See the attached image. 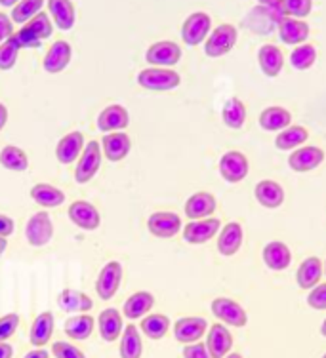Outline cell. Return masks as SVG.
<instances>
[{
	"label": "cell",
	"mask_w": 326,
	"mask_h": 358,
	"mask_svg": "<svg viewBox=\"0 0 326 358\" xmlns=\"http://www.w3.org/2000/svg\"><path fill=\"white\" fill-rule=\"evenodd\" d=\"M139 330L149 339H162L170 330V318L166 315H147L139 324Z\"/></svg>",
	"instance_id": "39"
},
{
	"label": "cell",
	"mask_w": 326,
	"mask_h": 358,
	"mask_svg": "<svg viewBox=\"0 0 326 358\" xmlns=\"http://www.w3.org/2000/svg\"><path fill=\"white\" fill-rule=\"evenodd\" d=\"M212 313L215 318H220L223 324H229L233 328H244L248 322L246 310L231 297H215L212 301Z\"/></svg>",
	"instance_id": "6"
},
{
	"label": "cell",
	"mask_w": 326,
	"mask_h": 358,
	"mask_svg": "<svg viewBox=\"0 0 326 358\" xmlns=\"http://www.w3.org/2000/svg\"><path fill=\"white\" fill-rule=\"evenodd\" d=\"M325 275H326V262H325Z\"/></svg>",
	"instance_id": "60"
},
{
	"label": "cell",
	"mask_w": 326,
	"mask_h": 358,
	"mask_svg": "<svg viewBox=\"0 0 326 358\" xmlns=\"http://www.w3.org/2000/svg\"><path fill=\"white\" fill-rule=\"evenodd\" d=\"M99 166H101V145L97 141H90L88 145H84L83 155L75 170V181L80 185L92 181V178H96Z\"/></svg>",
	"instance_id": "5"
},
{
	"label": "cell",
	"mask_w": 326,
	"mask_h": 358,
	"mask_svg": "<svg viewBox=\"0 0 326 358\" xmlns=\"http://www.w3.org/2000/svg\"><path fill=\"white\" fill-rule=\"evenodd\" d=\"M12 35H14V21L10 20L6 14L0 12V44L6 42Z\"/></svg>",
	"instance_id": "50"
},
{
	"label": "cell",
	"mask_w": 326,
	"mask_h": 358,
	"mask_svg": "<svg viewBox=\"0 0 326 358\" xmlns=\"http://www.w3.org/2000/svg\"><path fill=\"white\" fill-rule=\"evenodd\" d=\"M257 62H260V67L264 71V75L271 76V78L277 76L285 67L283 52L275 44H264L257 52Z\"/></svg>",
	"instance_id": "31"
},
{
	"label": "cell",
	"mask_w": 326,
	"mask_h": 358,
	"mask_svg": "<svg viewBox=\"0 0 326 358\" xmlns=\"http://www.w3.org/2000/svg\"><path fill=\"white\" fill-rule=\"evenodd\" d=\"M52 334H54V315L48 310L41 313L35 318V322L31 324V330H29L31 345H35L36 349H42L52 339Z\"/></svg>",
	"instance_id": "29"
},
{
	"label": "cell",
	"mask_w": 326,
	"mask_h": 358,
	"mask_svg": "<svg viewBox=\"0 0 326 358\" xmlns=\"http://www.w3.org/2000/svg\"><path fill=\"white\" fill-rule=\"evenodd\" d=\"M206 328H208L206 318H201V317L180 318L178 322L173 324V338L183 345L197 343V341L206 334Z\"/></svg>",
	"instance_id": "12"
},
{
	"label": "cell",
	"mask_w": 326,
	"mask_h": 358,
	"mask_svg": "<svg viewBox=\"0 0 326 358\" xmlns=\"http://www.w3.org/2000/svg\"><path fill=\"white\" fill-rule=\"evenodd\" d=\"M17 54H20V50L10 38L6 42H2L0 44V71L12 69L17 63Z\"/></svg>",
	"instance_id": "45"
},
{
	"label": "cell",
	"mask_w": 326,
	"mask_h": 358,
	"mask_svg": "<svg viewBox=\"0 0 326 358\" xmlns=\"http://www.w3.org/2000/svg\"><path fill=\"white\" fill-rule=\"evenodd\" d=\"M10 41L14 42L15 46H17V50L21 48H41L42 46V41L38 38V36L31 31V29L27 27H21L17 33H14V35L10 36Z\"/></svg>",
	"instance_id": "44"
},
{
	"label": "cell",
	"mask_w": 326,
	"mask_h": 358,
	"mask_svg": "<svg viewBox=\"0 0 326 358\" xmlns=\"http://www.w3.org/2000/svg\"><path fill=\"white\" fill-rule=\"evenodd\" d=\"M14 233V220L12 217H8V215L0 214V236H10V234Z\"/></svg>",
	"instance_id": "51"
},
{
	"label": "cell",
	"mask_w": 326,
	"mask_h": 358,
	"mask_svg": "<svg viewBox=\"0 0 326 358\" xmlns=\"http://www.w3.org/2000/svg\"><path fill=\"white\" fill-rule=\"evenodd\" d=\"M23 358H48V351H44V349H33V351H29Z\"/></svg>",
	"instance_id": "52"
},
{
	"label": "cell",
	"mask_w": 326,
	"mask_h": 358,
	"mask_svg": "<svg viewBox=\"0 0 326 358\" xmlns=\"http://www.w3.org/2000/svg\"><path fill=\"white\" fill-rule=\"evenodd\" d=\"M147 229L157 238H172L180 233L181 217L173 212H157V214L149 215Z\"/></svg>",
	"instance_id": "14"
},
{
	"label": "cell",
	"mask_w": 326,
	"mask_h": 358,
	"mask_svg": "<svg viewBox=\"0 0 326 358\" xmlns=\"http://www.w3.org/2000/svg\"><path fill=\"white\" fill-rule=\"evenodd\" d=\"M25 27L31 29L41 41L48 38V36H52V33H54V23L50 20V15L44 14V12H38L33 20H29Z\"/></svg>",
	"instance_id": "43"
},
{
	"label": "cell",
	"mask_w": 326,
	"mask_h": 358,
	"mask_svg": "<svg viewBox=\"0 0 326 358\" xmlns=\"http://www.w3.org/2000/svg\"><path fill=\"white\" fill-rule=\"evenodd\" d=\"M17 2H20V0H0V6L12 8V6H15V4H17Z\"/></svg>",
	"instance_id": "55"
},
{
	"label": "cell",
	"mask_w": 326,
	"mask_h": 358,
	"mask_svg": "<svg viewBox=\"0 0 326 358\" xmlns=\"http://www.w3.org/2000/svg\"><path fill=\"white\" fill-rule=\"evenodd\" d=\"M262 6H275V4H278L281 0H257Z\"/></svg>",
	"instance_id": "56"
},
{
	"label": "cell",
	"mask_w": 326,
	"mask_h": 358,
	"mask_svg": "<svg viewBox=\"0 0 326 358\" xmlns=\"http://www.w3.org/2000/svg\"><path fill=\"white\" fill-rule=\"evenodd\" d=\"M264 263L271 271H285L292 263L290 248L285 242H269L264 248Z\"/></svg>",
	"instance_id": "28"
},
{
	"label": "cell",
	"mask_w": 326,
	"mask_h": 358,
	"mask_svg": "<svg viewBox=\"0 0 326 358\" xmlns=\"http://www.w3.org/2000/svg\"><path fill=\"white\" fill-rule=\"evenodd\" d=\"M254 194H256V200L264 208H269V210H275V208L283 206L285 202V189L277 181H271V179H264L260 181L254 189Z\"/></svg>",
	"instance_id": "23"
},
{
	"label": "cell",
	"mask_w": 326,
	"mask_h": 358,
	"mask_svg": "<svg viewBox=\"0 0 326 358\" xmlns=\"http://www.w3.org/2000/svg\"><path fill=\"white\" fill-rule=\"evenodd\" d=\"M6 122H8V109H6V105L0 103V130L6 126Z\"/></svg>",
	"instance_id": "54"
},
{
	"label": "cell",
	"mask_w": 326,
	"mask_h": 358,
	"mask_svg": "<svg viewBox=\"0 0 326 358\" xmlns=\"http://www.w3.org/2000/svg\"><path fill=\"white\" fill-rule=\"evenodd\" d=\"M122 282V265L118 262H109L101 268V273L97 276L96 292L97 296L101 297L104 301L113 299L115 294L118 292V286Z\"/></svg>",
	"instance_id": "9"
},
{
	"label": "cell",
	"mask_w": 326,
	"mask_h": 358,
	"mask_svg": "<svg viewBox=\"0 0 326 358\" xmlns=\"http://www.w3.org/2000/svg\"><path fill=\"white\" fill-rule=\"evenodd\" d=\"M71 55H73V48H71L69 42L65 41H56L48 48L46 55H44V71L50 75H57L65 71V67L71 63Z\"/></svg>",
	"instance_id": "15"
},
{
	"label": "cell",
	"mask_w": 326,
	"mask_h": 358,
	"mask_svg": "<svg viewBox=\"0 0 326 358\" xmlns=\"http://www.w3.org/2000/svg\"><path fill=\"white\" fill-rule=\"evenodd\" d=\"M17 326H20V315L15 313H8L0 318V343H6L17 331Z\"/></svg>",
	"instance_id": "46"
},
{
	"label": "cell",
	"mask_w": 326,
	"mask_h": 358,
	"mask_svg": "<svg viewBox=\"0 0 326 358\" xmlns=\"http://www.w3.org/2000/svg\"><path fill=\"white\" fill-rule=\"evenodd\" d=\"M6 246H8V241L4 238V236H0V255L6 252Z\"/></svg>",
	"instance_id": "57"
},
{
	"label": "cell",
	"mask_w": 326,
	"mask_h": 358,
	"mask_svg": "<svg viewBox=\"0 0 326 358\" xmlns=\"http://www.w3.org/2000/svg\"><path fill=\"white\" fill-rule=\"evenodd\" d=\"M278 10L286 14L288 17H307L313 10V0H281L278 2Z\"/></svg>",
	"instance_id": "42"
},
{
	"label": "cell",
	"mask_w": 326,
	"mask_h": 358,
	"mask_svg": "<svg viewBox=\"0 0 326 358\" xmlns=\"http://www.w3.org/2000/svg\"><path fill=\"white\" fill-rule=\"evenodd\" d=\"M320 334L326 338V318H325V322H323V326H320Z\"/></svg>",
	"instance_id": "59"
},
{
	"label": "cell",
	"mask_w": 326,
	"mask_h": 358,
	"mask_svg": "<svg viewBox=\"0 0 326 358\" xmlns=\"http://www.w3.org/2000/svg\"><path fill=\"white\" fill-rule=\"evenodd\" d=\"M44 6V0H20L12 10V17L10 20L21 25V23H27L29 20H33Z\"/></svg>",
	"instance_id": "40"
},
{
	"label": "cell",
	"mask_w": 326,
	"mask_h": 358,
	"mask_svg": "<svg viewBox=\"0 0 326 358\" xmlns=\"http://www.w3.org/2000/svg\"><path fill=\"white\" fill-rule=\"evenodd\" d=\"M243 241V225L236 223V221H231V223H227V225L222 229V233L218 236V252L222 255H225V257H231V255H235L236 252L241 250Z\"/></svg>",
	"instance_id": "18"
},
{
	"label": "cell",
	"mask_w": 326,
	"mask_h": 358,
	"mask_svg": "<svg viewBox=\"0 0 326 358\" xmlns=\"http://www.w3.org/2000/svg\"><path fill=\"white\" fill-rule=\"evenodd\" d=\"M317 62V50L313 44H299L290 54V63L294 69L307 71Z\"/></svg>",
	"instance_id": "41"
},
{
	"label": "cell",
	"mask_w": 326,
	"mask_h": 358,
	"mask_svg": "<svg viewBox=\"0 0 326 358\" xmlns=\"http://www.w3.org/2000/svg\"><path fill=\"white\" fill-rule=\"evenodd\" d=\"M278 35L286 44L299 46L309 38V25L304 20L283 17V20H278Z\"/></svg>",
	"instance_id": "21"
},
{
	"label": "cell",
	"mask_w": 326,
	"mask_h": 358,
	"mask_svg": "<svg viewBox=\"0 0 326 358\" xmlns=\"http://www.w3.org/2000/svg\"><path fill=\"white\" fill-rule=\"evenodd\" d=\"M54 236V223L48 212H36L35 215H31L25 225V238L31 246L41 248L46 246Z\"/></svg>",
	"instance_id": "3"
},
{
	"label": "cell",
	"mask_w": 326,
	"mask_h": 358,
	"mask_svg": "<svg viewBox=\"0 0 326 358\" xmlns=\"http://www.w3.org/2000/svg\"><path fill=\"white\" fill-rule=\"evenodd\" d=\"M307 305L315 310H326V284H317L307 296Z\"/></svg>",
	"instance_id": "48"
},
{
	"label": "cell",
	"mask_w": 326,
	"mask_h": 358,
	"mask_svg": "<svg viewBox=\"0 0 326 358\" xmlns=\"http://www.w3.org/2000/svg\"><path fill=\"white\" fill-rule=\"evenodd\" d=\"M94 318L90 315H77V317H71L65 322V334L71 339H77V341H84L92 336L94 331Z\"/></svg>",
	"instance_id": "38"
},
{
	"label": "cell",
	"mask_w": 326,
	"mask_h": 358,
	"mask_svg": "<svg viewBox=\"0 0 326 358\" xmlns=\"http://www.w3.org/2000/svg\"><path fill=\"white\" fill-rule=\"evenodd\" d=\"M14 355V349L8 343H0V358H12Z\"/></svg>",
	"instance_id": "53"
},
{
	"label": "cell",
	"mask_w": 326,
	"mask_h": 358,
	"mask_svg": "<svg viewBox=\"0 0 326 358\" xmlns=\"http://www.w3.org/2000/svg\"><path fill=\"white\" fill-rule=\"evenodd\" d=\"M248 159L241 151L225 152L220 160V173L227 183H241L248 176Z\"/></svg>",
	"instance_id": "8"
},
{
	"label": "cell",
	"mask_w": 326,
	"mask_h": 358,
	"mask_svg": "<svg viewBox=\"0 0 326 358\" xmlns=\"http://www.w3.org/2000/svg\"><path fill=\"white\" fill-rule=\"evenodd\" d=\"M130 149H132V141H130V138L126 136L125 131L105 134L104 139H101V152L111 162H120L122 159H126Z\"/></svg>",
	"instance_id": "16"
},
{
	"label": "cell",
	"mask_w": 326,
	"mask_h": 358,
	"mask_svg": "<svg viewBox=\"0 0 326 358\" xmlns=\"http://www.w3.org/2000/svg\"><path fill=\"white\" fill-rule=\"evenodd\" d=\"M31 199L42 208H57L65 202V193L50 183H36L31 189Z\"/></svg>",
	"instance_id": "33"
},
{
	"label": "cell",
	"mask_w": 326,
	"mask_h": 358,
	"mask_svg": "<svg viewBox=\"0 0 326 358\" xmlns=\"http://www.w3.org/2000/svg\"><path fill=\"white\" fill-rule=\"evenodd\" d=\"M138 83L141 88L153 90V92H170L178 88L181 83V76L166 67H149L138 75Z\"/></svg>",
	"instance_id": "1"
},
{
	"label": "cell",
	"mask_w": 326,
	"mask_h": 358,
	"mask_svg": "<svg viewBox=\"0 0 326 358\" xmlns=\"http://www.w3.org/2000/svg\"><path fill=\"white\" fill-rule=\"evenodd\" d=\"M128 124H130V115L122 105H109L97 117V128H99V131H105V134L115 130H125Z\"/></svg>",
	"instance_id": "20"
},
{
	"label": "cell",
	"mask_w": 326,
	"mask_h": 358,
	"mask_svg": "<svg viewBox=\"0 0 326 358\" xmlns=\"http://www.w3.org/2000/svg\"><path fill=\"white\" fill-rule=\"evenodd\" d=\"M307 138H309V131L304 126H288L286 130L278 131L275 145L278 151H292V149H298L299 145L306 143Z\"/></svg>",
	"instance_id": "35"
},
{
	"label": "cell",
	"mask_w": 326,
	"mask_h": 358,
	"mask_svg": "<svg viewBox=\"0 0 326 358\" xmlns=\"http://www.w3.org/2000/svg\"><path fill=\"white\" fill-rule=\"evenodd\" d=\"M292 124L290 110L285 107H267L260 115V126L265 131H283Z\"/></svg>",
	"instance_id": "32"
},
{
	"label": "cell",
	"mask_w": 326,
	"mask_h": 358,
	"mask_svg": "<svg viewBox=\"0 0 326 358\" xmlns=\"http://www.w3.org/2000/svg\"><path fill=\"white\" fill-rule=\"evenodd\" d=\"M155 296L151 292H136L126 299L125 307H122V315L128 320H138L149 315V310L153 309Z\"/></svg>",
	"instance_id": "26"
},
{
	"label": "cell",
	"mask_w": 326,
	"mask_h": 358,
	"mask_svg": "<svg viewBox=\"0 0 326 358\" xmlns=\"http://www.w3.org/2000/svg\"><path fill=\"white\" fill-rule=\"evenodd\" d=\"M220 229H222V221L215 217L191 221L183 229V238L189 244H204V242L212 241Z\"/></svg>",
	"instance_id": "13"
},
{
	"label": "cell",
	"mask_w": 326,
	"mask_h": 358,
	"mask_svg": "<svg viewBox=\"0 0 326 358\" xmlns=\"http://www.w3.org/2000/svg\"><path fill=\"white\" fill-rule=\"evenodd\" d=\"M325 162V151L320 147L309 145V147H298L288 157V166L294 172H311Z\"/></svg>",
	"instance_id": "10"
},
{
	"label": "cell",
	"mask_w": 326,
	"mask_h": 358,
	"mask_svg": "<svg viewBox=\"0 0 326 358\" xmlns=\"http://www.w3.org/2000/svg\"><path fill=\"white\" fill-rule=\"evenodd\" d=\"M222 118L231 130H241L246 122V107L239 97H231L227 99V103L223 105Z\"/></svg>",
	"instance_id": "36"
},
{
	"label": "cell",
	"mask_w": 326,
	"mask_h": 358,
	"mask_svg": "<svg viewBox=\"0 0 326 358\" xmlns=\"http://www.w3.org/2000/svg\"><path fill=\"white\" fill-rule=\"evenodd\" d=\"M225 358H243V355H239V352H229Z\"/></svg>",
	"instance_id": "58"
},
{
	"label": "cell",
	"mask_w": 326,
	"mask_h": 358,
	"mask_svg": "<svg viewBox=\"0 0 326 358\" xmlns=\"http://www.w3.org/2000/svg\"><path fill=\"white\" fill-rule=\"evenodd\" d=\"M204 345L212 358H225L233 347V336L223 324H214L208 330V338Z\"/></svg>",
	"instance_id": "17"
},
{
	"label": "cell",
	"mask_w": 326,
	"mask_h": 358,
	"mask_svg": "<svg viewBox=\"0 0 326 358\" xmlns=\"http://www.w3.org/2000/svg\"><path fill=\"white\" fill-rule=\"evenodd\" d=\"M323 275H325V265H323L319 257H307L298 267L296 282L302 289H313L320 282Z\"/></svg>",
	"instance_id": "24"
},
{
	"label": "cell",
	"mask_w": 326,
	"mask_h": 358,
	"mask_svg": "<svg viewBox=\"0 0 326 358\" xmlns=\"http://www.w3.org/2000/svg\"><path fill=\"white\" fill-rule=\"evenodd\" d=\"M69 220L83 231H96L101 223V215L97 208L88 200H77L69 206Z\"/></svg>",
	"instance_id": "11"
},
{
	"label": "cell",
	"mask_w": 326,
	"mask_h": 358,
	"mask_svg": "<svg viewBox=\"0 0 326 358\" xmlns=\"http://www.w3.org/2000/svg\"><path fill=\"white\" fill-rule=\"evenodd\" d=\"M84 136L83 131H71L67 136L59 139L56 147V157L62 164H71L83 155Z\"/></svg>",
	"instance_id": "22"
},
{
	"label": "cell",
	"mask_w": 326,
	"mask_h": 358,
	"mask_svg": "<svg viewBox=\"0 0 326 358\" xmlns=\"http://www.w3.org/2000/svg\"><path fill=\"white\" fill-rule=\"evenodd\" d=\"M118 351H120V358H141L143 355L141 334L134 324H128L122 331V341H120Z\"/></svg>",
	"instance_id": "34"
},
{
	"label": "cell",
	"mask_w": 326,
	"mask_h": 358,
	"mask_svg": "<svg viewBox=\"0 0 326 358\" xmlns=\"http://www.w3.org/2000/svg\"><path fill=\"white\" fill-rule=\"evenodd\" d=\"M323 358H326V355H323Z\"/></svg>",
	"instance_id": "61"
},
{
	"label": "cell",
	"mask_w": 326,
	"mask_h": 358,
	"mask_svg": "<svg viewBox=\"0 0 326 358\" xmlns=\"http://www.w3.org/2000/svg\"><path fill=\"white\" fill-rule=\"evenodd\" d=\"M0 164L4 166L6 170H12V172H25L29 168V157L20 147L6 145L0 151Z\"/></svg>",
	"instance_id": "37"
},
{
	"label": "cell",
	"mask_w": 326,
	"mask_h": 358,
	"mask_svg": "<svg viewBox=\"0 0 326 358\" xmlns=\"http://www.w3.org/2000/svg\"><path fill=\"white\" fill-rule=\"evenodd\" d=\"M215 208H218V202H215L214 194L201 191V193L191 194L187 199V202H185V215L191 221L206 220V217L214 214Z\"/></svg>",
	"instance_id": "19"
},
{
	"label": "cell",
	"mask_w": 326,
	"mask_h": 358,
	"mask_svg": "<svg viewBox=\"0 0 326 358\" xmlns=\"http://www.w3.org/2000/svg\"><path fill=\"white\" fill-rule=\"evenodd\" d=\"M183 358H212V357H210L206 345L193 343V345H187V347L183 349Z\"/></svg>",
	"instance_id": "49"
},
{
	"label": "cell",
	"mask_w": 326,
	"mask_h": 358,
	"mask_svg": "<svg viewBox=\"0 0 326 358\" xmlns=\"http://www.w3.org/2000/svg\"><path fill=\"white\" fill-rule=\"evenodd\" d=\"M52 355L56 358H86L80 349L67 343V341H56L52 345Z\"/></svg>",
	"instance_id": "47"
},
{
	"label": "cell",
	"mask_w": 326,
	"mask_h": 358,
	"mask_svg": "<svg viewBox=\"0 0 326 358\" xmlns=\"http://www.w3.org/2000/svg\"><path fill=\"white\" fill-rule=\"evenodd\" d=\"M210 29H212V20L204 12H194L183 21L181 25V38L187 46H199L201 42L208 38Z\"/></svg>",
	"instance_id": "4"
},
{
	"label": "cell",
	"mask_w": 326,
	"mask_h": 358,
	"mask_svg": "<svg viewBox=\"0 0 326 358\" xmlns=\"http://www.w3.org/2000/svg\"><path fill=\"white\" fill-rule=\"evenodd\" d=\"M57 305H59V309L65 310V313H71V315H75V313H88L94 307L90 297L86 296L84 292H80V289L73 288L63 289L62 294L57 296Z\"/></svg>",
	"instance_id": "27"
},
{
	"label": "cell",
	"mask_w": 326,
	"mask_h": 358,
	"mask_svg": "<svg viewBox=\"0 0 326 358\" xmlns=\"http://www.w3.org/2000/svg\"><path fill=\"white\" fill-rule=\"evenodd\" d=\"M146 59L153 67H172L181 59V48L176 42L160 41L151 44L146 52Z\"/></svg>",
	"instance_id": "7"
},
{
	"label": "cell",
	"mask_w": 326,
	"mask_h": 358,
	"mask_svg": "<svg viewBox=\"0 0 326 358\" xmlns=\"http://www.w3.org/2000/svg\"><path fill=\"white\" fill-rule=\"evenodd\" d=\"M236 38H239V33H236L235 25H231V23L218 25L204 42V54L208 57H222V55L229 54L231 50L235 48Z\"/></svg>",
	"instance_id": "2"
},
{
	"label": "cell",
	"mask_w": 326,
	"mask_h": 358,
	"mask_svg": "<svg viewBox=\"0 0 326 358\" xmlns=\"http://www.w3.org/2000/svg\"><path fill=\"white\" fill-rule=\"evenodd\" d=\"M48 10L52 20L62 31H69L77 21V10L71 0H48Z\"/></svg>",
	"instance_id": "30"
},
{
	"label": "cell",
	"mask_w": 326,
	"mask_h": 358,
	"mask_svg": "<svg viewBox=\"0 0 326 358\" xmlns=\"http://www.w3.org/2000/svg\"><path fill=\"white\" fill-rule=\"evenodd\" d=\"M97 326H99V336L104 341L107 343H113V341H117L120 338V334H122V317H120V313L117 309H105L99 313V318H97Z\"/></svg>",
	"instance_id": "25"
}]
</instances>
